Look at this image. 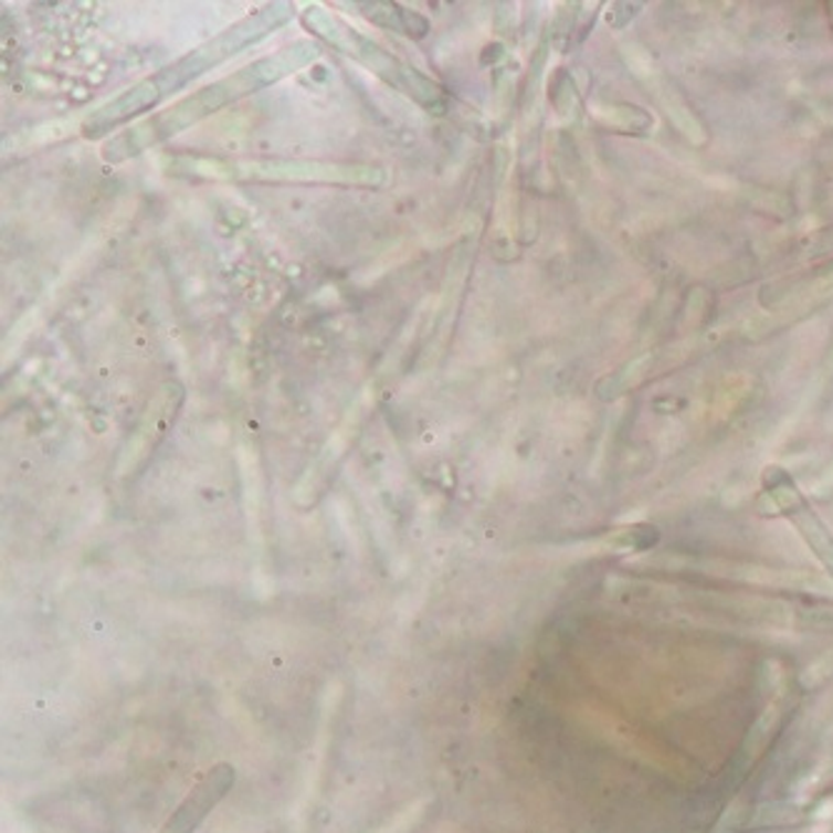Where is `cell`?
I'll return each instance as SVG.
<instances>
[{"mask_svg": "<svg viewBox=\"0 0 833 833\" xmlns=\"http://www.w3.org/2000/svg\"><path fill=\"white\" fill-rule=\"evenodd\" d=\"M623 59H626L631 73L636 75V81L649 91V96L658 103V108L666 113V118L674 123V128L694 146L706 144V128L700 126V120L694 116L684 96L676 91V85L666 78V73L658 68V63L653 61V55L641 49L639 43H631L623 49Z\"/></svg>", "mask_w": 833, "mask_h": 833, "instance_id": "cell-5", "label": "cell"}, {"mask_svg": "<svg viewBox=\"0 0 833 833\" xmlns=\"http://www.w3.org/2000/svg\"><path fill=\"white\" fill-rule=\"evenodd\" d=\"M303 23L318 38H324L328 45L344 51L350 59L358 61L366 68H371L378 78L391 83L393 88H399L405 96H411L415 103H421L429 110H443V91L433 81L425 78L413 65L403 63L383 51L381 45L373 43L371 38H363L354 28H348L344 21H338L336 15L326 13L324 8H308L303 13Z\"/></svg>", "mask_w": 833, "mask_h": 833, "instance_id": "cell-3", "label": "cell"}, {"mask_svg": "<svg viewBox=\"0 0 833 833\" xmlns=\"http://www.w3.org/2000/svg\"><path fill=\"white\" fill-rule=\"evenodd\" d=\"M831 366H833V346H831Z\"/></svg>", "mask_w": 833, "mask_h": 833, "instance_id": "cell-10", "label": "cell"}, {"mask_svg": "<svg viewBox=\"0 0 833 833\" xmlns=\"http://www.w3.org/2000/svg\"><path fill=\"white\" fill-rule=\"evenodd\" d=\"M183 173L215 178V181H298V183H350L378 186L383 170L373 166H338L310 164V160H243V164H221V160H181Z\"/></svg>", "mask_w": 833, "mask_h": 833, "instance_id": "cell-4", "label": "cell"}, {"mask_svg": "<svg viewBox=\"0 0 833 833\" xmlns=\"http://www.w3.org/2000/svg\"><path fill=\"white\" fill-rule=\"evenodd\" d=\"M291 15V3H271L266 8H261V11L251 13L249 18H243V21L233 23L229 31H223L221 35H215L213 41L203 43L201 49L183 55L181 61L166 65V68L150 75V78L136 83L134 88L123 93L116 101L98 108L83 123V136H103L120 126V123H126L128 118H136L148 108H156L160 101L173 96V93L181 91L186 83L201 78L208 68H215V65L233 59V55H239L243 49H249V45L263 41L271 31H276V28L286 23Z\"/></svg>", "mask_w": 833, "mask_h": 833, "instance_id": "cell-2", "label": "cell"}, {"mask_svg": "<svg viewBox=\"0 0 833 833\" xmlns=\"http://www.w3.org/2000/svg\"><path fill=\"white\" fill-rule=\"evenodd\" d=\"M316 59H318V49L314 43L310 41L293 43L288 45V49L271 55V59H261L251 65H245V68L235 71L233 75H229V78L215 81L208 85V88L193 93V96L173 103V106L166 108L164 113H158V116L136 123V126L128 128L123 136L108 140V144L103 146V156L113 160V164L140 156L144 150L164 144V140L168 138H173L188 126H193V123L211 116V113L231 106V103L251 96V93L266 88V85L283 81L286 75H293L296 71H300L303 65L314 63Z\"/></svg>", "mask_w": 833, "mask_h": 833, "instance_id": "cell-1", "label": "cell"}, {"mask_svg": "<svg viewBox=\"0 0 833 833\" xmlns=\"http://www.w3.org/2000/svg\"><path fill=\"white\" fill-rule=\"evenodd\" d=\"M599 116L605 126H611L613 130H623V134H646V130L653 126V120L646 110L629 106V103H616V106L601 110Z\"/></svg>", "mask_w": 833, "mask_h": 833, "instance_id": "cell-9", "label": "cell"}, {"mask_svg": "<svg viewBox=\"0 0 833 833\" xmlns=\"http://www.w3.org/2000/svg\"><path fill=\"white\" fill-rule=\"evenodd\" d=\"M766 498H771V510H789V516L797 520V528L801 536L806 538V544L816 551V556L823 561V566L833 571V536L829 534V528L821 524L816 514L803 504V498L799 496V491L793 488L789 478H781V484H776L771 488V494H766Z\"/></svg>", "mask_w": 833, "mask_h": 833, "instance_id": "cell-7", "label": "cell"}, {"mask_svg": "<svg viewBox=\"0 0 833 833\" xmlns=\"http://www.w3.org/2000/svg\"><path fill=\"white\" fill-rule=\"evenodd\" d=\"M235 769L231 763H215L211 771L203 776V781L196 783V789L181 801L170 819L160 826L158 833H193L201 826L203 819L211 813L218 801L233 789Z\"/></svg>", "mask_w": 833, "mask_h": 833, "instance_id": "cell-6", "label": "cell"}, {"mask_svg": "<svg viewBox=\"0 0 833 833\" xmlns=\"http://www.w3.org/2000/svg\"><path fill=\"white\" fill-rule=\"evenodd\" d=\"M653 363H656V354H641L636 358H631V361L623 363L616 373L603 378V383L599 386V393L603 396V399H616V396L626 393L629 388L646 381L653 371Z\"/></svg>", "mask_w": 833, "mask_h": 833, "instance_id": "cell-8", "label": "cell"}]
</instances>
